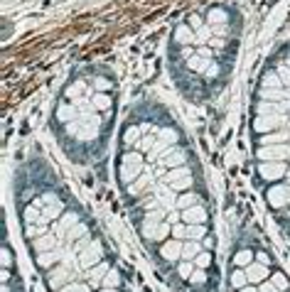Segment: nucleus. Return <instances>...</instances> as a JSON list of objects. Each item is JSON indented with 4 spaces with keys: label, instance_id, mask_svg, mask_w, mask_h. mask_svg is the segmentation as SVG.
Segmentation results:
<instances>
[{
    "label": "nucleus",
    "instance_id": "obj_19",
    "mask_svg": "<svg viewBox=\"0 0 290 292\" xmlns=\"http://www.w3.org/2000/svg\"><path fill=\"white\" fill-rule=\"evenodd\" d=\"M0 292H10V288H7V285H2V290Z\"/></svg>",
    "mask_w": 290,
    "mask_h": 292
},
{
    "label": "nucleus",
    "instance_id": "obj_11",
    "mask_svg": "<svg viewBox=\"0 0 290 292\" xmlns=\"http://www.w3.org/2000/svg\"><path fill=\"white\" fill-rule=\"evenodd\" d=\"M59 292H89V285H81V283H69V285H64Z\"/></svg>",
    "mask_w": 290,
    "mask_h": 292
},
{
    "label": "nucleus",
    "instance_id": "obj_9",
    "mask_svg": "<svg viewBox=\"0 0 290 292\" xmlns=\"http://www.w3.org/2000/svg\"><path fill=\"white\" fill-rule=\"evenodd\" d=\"M248 263H253V253L246 248V250H239L236 255H234V265H239V268H246Z\"/></svg>",
    "mask_w": 290,
    "mask_h": 292
},
{
    "label": "nucleus",
    "instance_id": "obj_7",
    "mask_svg": "<svg viewBox=\"0 0 290 292\" xmlns=\"http://www.w3.org/2000/svg\"><path fill=\"white\" fill-rule=\"evenodd\" d=\"M194 270H197V265L190 263V260H182V263L177 265V275H180L182 280H190V278L194 275Z\"/></svg>",
    "mask_w": 290,
    "mask_h": 292
},
{
    "label": "nucleus",
    "instance_id": "obj_17",
    "mask_svg": "<svg viewBox=\"0 0 290 292\" xmlns=\"http://www.w3.org/2000/svg\"><path fill=\"white\" fill-rule=\"evenodd\" d=\"M239 292H258V288H248V285H246V288H241Z\"/></svg>",
    "mask_w": 290,
    "mask_h": 292
},
{
    "label": "nucleus",
    "instance_id": "obj_16",
    "mask_svg": "<svg viewBox=\"0 0 290 292\" xmlns=\"http://www.w3.org/2000/svg\"><path fill=\"white\" fill-rule=\"evenodd\" d=\"M258 260H261V263H266V265H268V255H266V253H258Z\"/></svg>",
    "mask_w": 290,
    "mask_h": 292
},
{
    "label": "nucleus",
    "instance_id": "obj_12",
    "mask_svg": "<svg viewBox=\"0 0 290 292\" xmlns=\"http://www.w3.org/2000/svg\"><path fill=\"white\" fill-rule=\"evenodd\" d=\"M271 283L278 288V292L288 290V280H286V275H281V273H278V275H273V280H271Z\"/></svg>",
    "mask_w": 290,
    "mask_h": 292
},
{
    "label": "nucleus",
    "instance_id": "obj_4",
    "mask_svg": "<svg viewBox=\"0 0 290 292\" xmlns=\"http://www.w3.org/2000/svg\"><path fill=\"white\" fill-rule=\"evenodd\" d=\"M62 258V250L59 248H52V250H45V253H37V263L42 268H54Z\"/></svg>",
    "mask_w": 290,
    "mask_h": 292
},
{
    "label": "nucleus",
    "instance_id": "obj_14",
    "mask_svg": "<svg viewBox=\"0 0 290 292\" xmlns=\"http://www.w3.org/2000/svg\"><path fill=\"white\" fill-rule=\"evenodd\" d=\"M10 263H12V255L7 248H2V268H10Z\"/></svg>",
    "mask_w": 290,
    "mask_h": 292
},
{
    "label": "nucleus",
    "instance_id": "obj_18",
    "mask_svg": "<svg viewBox=\"0 0 290 292\" xmlns=\"http://www.w3.org/2000/svg\"><path fill=\"white\" fill-rule=\"evenodd\" d=\"M103 292H118V288H106Z\"/></svg>",
    "mask_w": 290,
    "mask_h": 292
},
{
    "label": "nucleus",
    "instance_id": "obj_10",
    "mask_svg": "<svg viewBox=\"0 0 290 292\" xmlns=\"http://www.w3.org/2000/svg\"><path fill=\"white\" fill-rule=\"evenodd\" d=\"M103 285H106V288H118V285H121V273H118L116 268H111V270L106 273V278H103Z\"/></svg>",
    "mask_w": 290,
    "mask_h": 292
},
{
    "label": "nucleus",
    "instance_id": "obj_8",
    "mask_svg": "<svg viewBox=\"0 0 290 292\" xmlns=\"http://www.w3.org/2000/svg\"><path fill=\"white\" fill-rule=\"evenodd\" d=\"M231 285H234L236 290H241V288L248 285V278H246V270H243V268H239V270L231 273Z\"/></svg>",
    "mask_w": 290,
    "mask_h": 292
},
{
    "label": "nucleus",
    "instance_id": "obj_15",
    "mask_svg": "<svg viewBox=\"0 0 290 292\" xmlns=\"http://www.w3.org/2000/svg\"><path fill=\"white\" fill-rule=\"evenodd\" d=\"M258 292H278V288H276L273 283H266V280H263V285L258 288Z\"/></svg>",
    "mask_w": 290,
    "mask_h": 292
},
{
    "label": "nucleus",
    "instance_id": "obj_6",
    "mask_svg": "<svg viewBox=\"0 0 290 292\" xmlns=\"http://www.w3.org/2000/svg\"><path fill=\"white\" fill-rule=\"evenodd\" d=\"M108 270H111V265L98 263L96 268H91V270H89V280H91L94 285H96V283H101V285H103V278H106V273H108Z\"/></svg>",
    "mask_w": 290,
    "mask_h": 292
},
{
    "label": "nucleus",
    "instance_id": "obj_5",
    "mask_svg": "<svg viewBox=\"0 0 290 292\" xmlns=\"http://www.w3.org/2000/svg\"><path fill=\"white\" fill-rule=\"evenodd\" d=\"M62 285H69V273L64 265H54L49 275V288H62Z\"/></svg>",
    "mask_w": 290,
    "mask_h": 292
},
{
    "label": "nucleus",
    "instance_id": "obj_3",
    "mask_svg": "<svg viewBox=\"0 0 290 292\" xmlns=\"http://www.w3.org/2000/svg\"><path fill=\"white\" fill-rule=\"evenodd\" d=\"M246 278H248V283H263V280H268V265L266 263H248L246 268Z\"/></svg>",
    "mask_w": 290,
    "mask_h": 292
},
{
    "label": "nucleus",
    "instance_id": "obj_2",
    "mask_svg": "<svg viewBox=\"0 0 290 292\" xmlns=\"http://www.w3.org/2000/svg\"><path fill=\"white\" fill-rule=\"evenodd\" d=\"M182 250H185V243L170 238V241H165V243L160 246V258H162L165 263H177V260L182 258Z\"/></svg>",
    "mask_w": 290,
    "mask_h": 292
},
{
    "label": "nucleus",
    "instance_id": "obj_1",
    "mask_svg": "<svg viewBox=\"0 0 290 292\" xmlns=\"http://www.w3.org/2000/svg\"><path fill=\"white\" fill-rule=\"evenodd\" d=\"M101 255H103L101 243H98V241H91L84 250H79V268H84V270L96 268V265L101 263Z\"/></svg>",
    "mask_w": 290,
    "mask_h": 292
},
{
    "label": "nucleus",
    "instance_id": "obj_13",
    "mask_svg": "<svg viewBox=\"0 0 290 292\" xmlns=\"http://www.w3.org/2000/svg\"><path fill=\"white\" fill-rule=\"evenodd\" d=\"M190 283H192V285H202V283H207V273L197 268V270H194V275L190 278Z\"/></svg>",
    "mask_w": 290,
    "mask_h": 292
}]
</instances>
